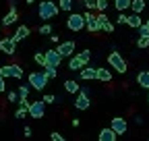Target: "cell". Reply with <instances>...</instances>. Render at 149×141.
Instances as JSON below:
<instances>
[{
  "label": "cell",
  "mask_w": 149,
  "mask_h": 141,
  "mask_svg": "<svg viewBox=\"0 0 149 141\" xmlns=\"http://www.w3.org/2000/svg\"><path fill=\"white\" fill-rule=\"evenodd\" d=\"M42 102H44V104H54V102H56V96H54V94H46V96L42 98Z\"/></svg>",
  "instance_id": "8d00e7d4"
},
{
  "label": "cell",
  "mask_w": 149,
  "mask_h": 141,
  "mask_svg": "<svg viewBox=\"0 0 149 141\" xmlns=\"http://www.w3.org/2000/svg\"><path fill=\"white\" fill-rule=\"evenodd\" d=\"M97 21H100V27L104 29V25H106V23H110V17H108L106 13H97Z\"/></svg>",
  "instance_id": "836d02e7"
},
{
  "label": "cell",
  "mask_w": 149,
  "mask_h": 141,
  "mask_svg": "<svg viewBox=\"0 0 149 141\" xmlns=\"http://www.w3.org/2000/svg\"><path fill=\"white\" fill-rule=\"evenodd\" d=\"M58 6H60V10H64V13H72L74 0H58Z\"/></svg>",
  "instance_id": "cb8c5ba5"
},
{
  "label": "cell",
  "mask_w": 149,
  "mask_h": 141,
  "mask_svg": "<svg viewBox=\"0 0 149 141\" xmlns=\"http://www.w3.org/2000/svg\"><path fill=\"white\" fill-rule=\"evenodd\" d=\"M29 89H31V85L27 83V85H21V87H19V96H21V100H29Z\"/></svg>",
  "instance_id": "4316f807"
},
{
  "label": "cell",
  "mask_w": 149,
  "mask_h": 141,
  "mask_svg": "<svg viewBox=\"0 0 149 141\" xmlns=\"http://www.w3.org/2000/svg\"><path fill=\"white\" fill-rule=\"evenodd\" d=\"M130 29H139L143 25V19H141V15H135V13H130L128 15V23H126Z\"/></svg>",
  "instance_id": "d6986e66"
},
{
  "label": "cell",
  "mask_w": 149,
  "mask_h": 141,
  "mask_svg": "<svg viewBox=\"0 0 149 141\" xmlns=\"http://www.w3.org/2000/svg\"><path fill=\"white\" fill-rule=\"evenodd\" d=\"M6 102L19 104V102H21V96H19V91H6Z\"/></svg>",
  "instance_id": "83f0119b"
},
{
  "label": "cell",
  "mask_w": 149,
  "mask_h": 141,
  "mask_svg": "<svg viewBox=\"0 0 149 141\" xmlns=\"http://www.w3.org/2000/svg\"><path fill=\"white\" fill-rule=\"evenodd\" d=\"M23 133H25V137H31V135H33V131H31V127H25V129H23Z\"/></svg>",
  "instance_id": "ee69618b"
},
{
  "label": "cell",
  "mask_w": 149,
  "mask_h": 141,
  "mask_svg": "<svg viewBox=\"0 0 149 141\" xmlns=\"http://www.w3.org/2000/svg\"><path fill=\"white\" fill-rule=\"evenodd\" d=\"M29 106H31V102H29V100H21V102H19V108H25V110H29Z\"/></svg>",
  "instance_id": "ab89813d"
},
{
  "label": "cell",
  "mask_w": 149,
  "mask_h": 141,
  "mask_svg": "<svg viewBox=\"0 0 149 141\" xmlns=\"http://www.w3.org/2000/svg\"><path fill=\"white\" fill-rule=\"evenodd\" d=\"M19 21V10H17V6H13V8H8V13L2 17V27H10V25H15Z\"/></svg>",
  "instance_id": "7c38bea8"
},
{
  "label": "cell",
  "mask_w": 149,
  "mask_h": 141,
  "mask_svg": "<svg viewBox=\"0 0 149 141\" xmlns=\"http://www.w3.org/2000/svg\"><path fill=\"white\" fill-rule=\"evenodd\" d=\"M50 42H52V44H60V38H58V35H54V33H52V35H50Z\"/></svg>",
  "instance_id": "7bdbcfd3"
},
{
  "label": "cell",
  "mask_w": 149,
  "mask_h": 141,
  "mask_svg": "<svg viewBox=\"0 0 149 141\" xmlns=\"http://www.w3.org/2000/svg\"><path fill=\"white\" fill-rule=\"evenodd\" d=\"M79 56H81L83 64L89 66V62H91V50H83V52H79Z\"/></svg>",
  "instance_id": "f1b7e54d"
},
{
  "label": "cell",
  "mask_w": 149,
  "mask_h": 141,
  "mask_svg": "<svg viewBox=\"0 0 149 141\" xmlns=\"http://www.w3.org/2000/svg\"><path fill=\"white\" fill-rule=\"evenodd\" d=\"M97 79H100V81H104V83H108V81L112 79L110 68H102V66H97Z\"/></svg>",
  "instance_id": "603a6c76"
},
{
  "label": "cell",
  "mask_w": 149,
  "mask_h": 141,
  "mask_svg": "<svg viewBox=\"0 0 149 141\" xmlns=\"http://www.w3.org/2000/svg\"><path fill=\"white\" fill-rule=\"evenodd\" d=\"M147 102H149V96H147Z\"/></svg>",
  "instance_id": "681fc988"
},
{
  "label": "cell",
  "mask_w": 149,
  "mask_h": 141,
  "mask_svg": "<svg viewBox=\"0 0 149 141\" xmlns=\"http://www.w3.org/2000/svg\"><path fill=\"white\" fill-rule=\"evenodd\" d=\"M74 48H77V44H74L72 40H66V42H60L56 50H58V54L62 58H72L74 56Z\"/></svg>",
  "instance_id": "52a82bcc"
},
{
  "label": "cell",
  "mask_w": 149,
  "mask_h": 141,
  "mask_svg": "<svg viewBox=\"0 0 149 141\" xmlns=\"http://www.w3.org/2000/svg\"><path fill=\"white\" fill-rule=\"evenodd\" d=\"M110 129L114 131L116 135H124V133L128 131V122H126L122 116H114V118H112V122H110Z\"/></svg>",
  "instance_id": "9c48e42d"
},
{
  "label": "cell",
  "mask_w": 149,
  "mask_h": 141,
  "mask_svg": "<svg viewBox=\"0 0 149 141\" xmlns=\"http://www.w3.org/2000/svg\"><path fill=\"white\" fill-rule=\"evenodd\" d=\"M83 15H85V21H87V31H89V33H97V31H102L100 21H97V15H95V13L87 10V13H83Z\"/></svg>",
  "instance_id": "ba28073f"
},
{
  "label": "cell",
  "mask_w": 149,
  "mask_h": 141,
  "mask_svg": "<svg viewBox=\"0 0 149 141\" xmlns=\"http://www.w3.org/2000/svg\"><path fill=\"white\" fill-rule=\"evenodd\" d=\"M137 83H139V87H143V89L149 91V70H141L137 75Z\"/></svg>",
  "instance_id": "ffe728a7"
},
{
  "label": "cell",
  "mask_w": 149,
  "mask_h": 141,
  "mask_svg": "<svg viewBox=\"0 0 149 141\" xmlns=\"http://www.w3.org/2000/svg\"><path fill=\"white\" fill-rule=\"evenodd\" d=\"M17 40L13 38V35H6V38L0 40V52H4L6 56H15L17 54Z\"/></svg>",
  "instance_id": "8992f818"
},
{
  "label": "cell",
  "mask_w": 149,
  "mask_h": 141,
  "mask_svg": "<svg viewBox=\"0 0 149 141\" xmlns=\"http://www.w3.org/2000/svg\"><path fill=\"white\" fill-rule=\"evenodd\" d=\"M89 106H91L89 96H85L83 91H81V94H77V98H74V108H77V110H87Z\"/></svg>",
  "instance_id": "4fadbf2b"
},
{
  "label": "cell",
  "mask_w": 149,
  "mask_h": 141,
  "mask_svg": "<svg viewBox=\"0 0 149 141\" xmlns=\"http://www.w3.org/2000/svg\"><path fill=\"white\" fill-rule=\"evenodd\" d=\"M25 114H29V110H25V108H17L15 118H25Z\"/></svg>",
  "instance_id": "74e56055"
},
{
  "label": "cell",
  "mask_w": 149,
  "mask_h": 141,
  "mask_svg": "<svg viewBox=\"0 0 149 141\" xmlns=\"http://www.w3.org/2000/svg\"><path fill=\"white\" fill-rule=\"evenodd\" d=\"M8 4H10V8H13V6H17V0H8Z\"/></svg>",
  "instance_id": "f6af8a7d"
},
{
  "label": "cell",
  "mask_w": 149,
  "mask_h": 141,
  "mask_svg": "<svg viewBox=\"0 0 149 141\" xmlns=\"http://www.w3.org/2000/svg\"><path fill=\"white\" fill-rule=\"evenodd\" d=\"M137 31H139V38H149V27H147L145 23H143V25H141Z\"/></svg>",
  "instance_id": "d590c367"
},
{
  "label": "cell",
  "mask_w": 149,
  "mask_h": 141,
  "mask_svg": "<svg viewBox=\"0 0 149 141\" xmlns=\"http://www.w3.org/2000/svg\"><path fill=\"white\" fill-rule=\"evenodd\" d=\"M108 64L114 68L116 73H120V75H122V73H126V68H128L126 60L120 56V52H110V54H108Z\"/></svg>",
  "instance_id": "277c9868"
},
{
  "label": "cell",
  "mask_w": 149,
  "mask_h": 141,
  "mask_svg": "<svg viewBox=\"0 0 149 141\" xmlns=\"http://www.w3.org/2000/svg\"><path fill=\"white\" fill-rule=\"evenodd\" d=\"M4 91H6V79L0 77V94H4Z\"/></svg>",
  "instance_id": "60d3db41"
},
{
  "label": "cell",
  "mask_w": 149,
  "mask_h": 141,
  "mask_svg": "<svg viewBox=\"0 0 149 141\" xmlns=\"http://www.w3.org/2000/svg\"><path fill=\"white\" fill-rule=\"evenodd\" d=\"M64 91L66 94H81V85L77 79H66L64 81Z\"/></svg>",
  "instance_id": "e0dca14e"
},
{
  "label": "cell",
  "mask_w": 149,
  "mask_h": 141,
  "mask_svg": "<svg viewBox=\"0 0 149 141\" xmlns=\"http://www.w3.org/2000/svg\"><path fill=\"white\" fill-rule=\"evenodd\" d=\"M147 2H149V0H147Z\"/></svg>",
  "instance_id": "f907efd6"
},
{
  "label": "cell",
  "mask_w": 149,
  "mask_h": 141,
  "mask_svg": "<svg viewBox=\"0 0 149 141\" xmlns=\"http://www.w3.org/2000/svg\"><path fill=\"white\" fill-rule=\"evenodd\" d=\"M102 31H106V33H112V31H114V25H112V23H106Z\"/></svg>",
  "instance_id": "b9f144b4"
},
{
  "label": "cell",
  "mask_w": 149,
  "mask_h": 141,
  "mask_svg": "<svg viewBox=\"0 0 149 141\" xmlns=\"http://www.w3.org/2000/svg\"><path fill=\"white\" fill-rule=\"evenodd\" d=\"M110 6V0H97V13H106Z\"/></svg>",
  "instance_id": "e575fe53"
},
{
  "label": "cell",
  "mask_w": 149,
  "mask_h": 141,
  "mask_svg": "<svg viewBox=\"0 0 149 141\" xmlns=\"http://www.w3.org/2000/svg\"><path fill=\"white\" fill-rule=\"evenodd\" d=\"M46 58H48V64L46 66H54V68H58L60 66V62H62V56L58 54V50L56 48H48V52H46Z\"/></svg>",
  "instance_id": "8fae6325"
},
{
  "label": "cell",
  "mask_w": 149,
  "mask_h": 141,
  "mask_svg": "<svg viewBox=\"0 0 149 141\" xmlns=\"http://www.w3.org/2000/svg\"><path fill=\"white\" fill-rule=\"evenodd\" d=\"M93 79H97V68L93 66H85L79 73V81H93Z\"/></svg>",
  "instance_id": "5bb4252c"
},
{
  "label": "cell",
  "mask_w": 149,
  "mask_h": 141,
  "mask_svg": "<svg viewBox=\"0 0 149 141\" xmlns=\"http://www.w3.org/2000/svg\"><path fill=\"white\" fill-rule=\"evenodd\" d=\"M0 77H13V79H23V68L19 64H2L0 66Z\"/></svg>",
  "instance_id": "5b68a950"
},
{
  "label": "cell",
  "mask_w": 149,
  "mask_h": 141,
  "mask_svg": "<svg viewBox=\"0 0 149 141\" xmlns=\"http://www.w3.org/2000/svg\"><path fill=\"white\" fill-rule=\"evenodd\" d=\"M116 133L114 131H112L110 127H106V129H102L100 131V135H97V141H116Z\"/></svg>",
  "instance_id": "ac0fdd59"
},
{
  "label": "cell",
  "mask_w": 149,
  "mask_h": 141,
  "mask_svg": "<svg viewBox=\"0 0 149 141\" xmlns=\"http://www.w3.org/2000/svg\"><path fill=\"white\" fill-rule=\"evenodd\" d=\"M145 25H147V27H149V19H147V23H145Z\"/></svg>",
  "instance_id": "7dc6e473"
},
{
  "label": "cell",
  "mask_w": 149,
  "mask_h": 141,
  "mask_svg": "<svg viewBox=\"0 0 149 141\" xmlns=\"http://www.w3.org/2000/svg\"><path fill=\"white\" fill-rule=\"evenodd\" d=\"M83 68H85V64H83V60H81V56H79V54H74L72 58H68V70H74V73H81Z\"/></svg>",
  "instance_id": "2e32d148"
},
{
  "label": "cell",
  "mask_w": 149,
  "mask_h": 141,
  "mask_svg": "<svg viewBox=\"0 0 149 141\" xmlns=\"http://www.w3.org/2000/svg\"><path fill=\"white\" fill-rule=\"evenodd\" d=\"M77 2H81L87 10H91V13H95L97 10V0H77Z\"/></svg>",
  "instance_id": "d4e9b609"
},
{
  "label": "cell",
  "mask_w": 149,
  "mask_h": 141,
  "mask_svg": "<svg viewBox=\"0 0 149 141\" xmlns=\"http://www.w3.org/2000/svg\"><path fill=\"white\" fill-rule=\"evenodd\" d=\"M137 48L139 50H147L149 48V38H139L137 40Z\"/></svg>",
  "instance_id": "d6a6232c"
},
{
  "label": "cell",
  "mask_w": 149,
  "mask_h": 141,
  "mask_svg": "<svg viewBox=\"0 0 149 141\" xmlns=\"http://www.w3.org/2000/svg\"><path fill=\"white\" fill-rule=\"evenodd\" d=\"M145 8H147V0H133V4H130V13L135 15H141Z\"/></svg>",
  "instance_id": "44dd1931"
},
{
  "label": "cell",
  "mask_w": 149,
  "mask_h": 141,
  "mask_svg": "<svg viewBox=\"0 0 149 141\" xmlns=\"http://www.w3.org/2000/svg\"><path fill=\"white\" fill-rule=\"evenodd\" d=\"M66 29L72 31V33H81L83 29H87L85 15H81V13H70L68 19H66Z\"/></svg>",
  "instance_id": "7a4b0ae2"
},
{
  "label": "cell",
  "mask_w": 149,
  "mask_h": 141,
  "mask_svg": "<svg viewBox=\"0 0 149 141\" xmlns=\"http://www.w3.org/2000/svg\"><path fill=\"white\" fill-rule=\"evenodd\" d=\"M37 31H40L42 35H52V33H54V27H52L50 23H44V25H42L40 29H37Z\"/></svg>",
  "instance_id": "f546056e"
},
{
  "label": "cell",
  "mask_w": 149,
  "mask_h": 141,
  "mask_svg": "<svg viewBox=\"0 0 149 141\" xmlns=\"http://www.w3.org/2000/svg\"><path fill=\"white\" fill-rule=\"evenodd\" d=\"M25 2H27V4H29V6H31V4H33V2H37V0H25Z\"/></svg>",
  "instance_id": "bcb514c9"
},
{
  "label": "cell",
  "mask_w": 149,
  "mask_h": 141,
  "mask_svg": "<svg viewBox=\"0 0 149 141\" xmlns=\"http://www.w3.org/2000/svg\"><path fill=\"white\" fill-rule=\"evenodd\" d=\"M33 60L40 64V66H46L48 64V58H46V52H35V56H33Z\"/></svg>",
  "instance_id": "484cf974"
},
{
  "label": "cell",
  "mask_w": 149,
  "mask_h": 141,
  "mask_svg": "<svg viewBox=\"0 0 149 141\" xmlns=\"http://www.w3.org/2000/svg\"><path fill=\"white\" fill-rule=\"evenodd\" d=\"M44 73H46V77H48V79H54L56 75H58V70H56L54 66H44Z\"/></svg>",
  "instance_id": "1f68e13d"
},
{
  "label": "cell",
  "mask_w": 149,
  "mask_h": 141,
  "mask_svg": "<svg viewBox=\"0 0 149 141\" xmlns=\"http://www.w3.org/2000/svg\"><path fill=\"white\" fill-rule=\"evenodd\" d=\"M27 81H29V85L35 91H44V87L48 85V77H46L44 70H33V73L27 77Z\"/></svg>",
  "instance_id": "3957f363"
},
{
  "label": "cell",
  "mask_w": 149,
  "mask_h": 141,
  "mask_svg": "<svg viewBox=\"0 0 149 141\" xmlns=\"http://www.w3.org/2000/svg\"><path fill=\"white\" fill-rule=\"evenodd\" d=\"M44 112H46V104L42 100L31 102V106H29V116L31 118H44Z\"/></svg>",
  "instance_id": "30bf717a"
},
{
  "label": "cell",
  "mask_w": 149,
  "mask_h": 141,
  "mask_svg": "<svg viewBox=\"0 0 149 141\" xmlns=\"http://www.w3.org/2000/svg\"><path fill=\"white\" fill-rule=\"evenodd\" d=\"M130 4H133V0H114V8L118 13H126L130 8Z\"/></svg>",
  "instance_id": "7402d4cb"
},
{
  "label": "cell",
  "mask_w": 149,
  "mask_h": 141,
  "mask_svg": "<svg viewBox=\"0 0 149 141\" xmlns=\"http://www.w3.org/2000/svg\"><path fill=\"white\" fill-rule=\"evenodd\" d=\"M31 35V29L27 27V25H19L17 29H15V33H13V38L17 40V42H23V40H27Z\"/></svg>",
  "instance_id": "9a60e30c"
},
{
  "label": "cell",
  "mask_w": 149,
  "mask_h": 141,
  "mask_svg": "<svg viewBox=\"0 0 149 141\" xmlns=\"http://www.w3.org/2000/svg\"><path fill=\"white\" fill-rule=\"evenodd\" d=\"M50 139H52V141H66V137H64V135H60V133H52V135H50Z\"/></svg>",
  "instance_id": "f35d334b"
},
{
  "label": "cell",
  "mask_w": 149,
  "mask_h": 141,
  "mask_svg": "<svg viewBox=\"0 0 149 141\" xmlns=\"http://www.w3.org/2000/svg\"><path fill=\"white\" fill-rule=\"evenodd\" d=\"M0 29H2V23H0Z\"/></svg>",
  "instance_id": "c3c4849f"
},
{
  "label": "cell",
  "mask_w": 149,
  "mask_h": 141,
  "mask_svg": "<svg viewBox=\"0 0 149 141\" xmlns=\"http://www.w3.org/2000/svg\"><path fill=\"white\" fill-rule=\"evenodd\" d=\"M60 13V6L54 2V0H42L40 4H37V17H40L42 21H50V19H56V15Z\"/></svg>",
  "instance_id": "6da1fadb"
},
{
  "label": "cell",
  "mask_w": 149,
  "mask_h": 141,
  "mask_svg": "<svg viewBox=\"0 0 149 141\" xmlns=\"http://www.w3.org/2000/svg\"><path fill=\"white\" fill-rule=\"evenodd\" d=\"M128 23V15L126 13H118L116 15V25H126Z\"/></svg>",
  "instance_id": "4dcf8cb0"
}]
</instances>
